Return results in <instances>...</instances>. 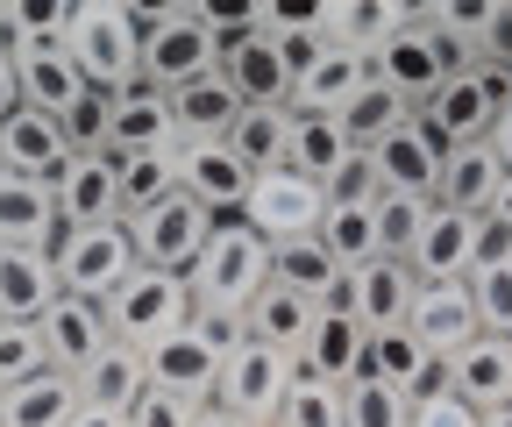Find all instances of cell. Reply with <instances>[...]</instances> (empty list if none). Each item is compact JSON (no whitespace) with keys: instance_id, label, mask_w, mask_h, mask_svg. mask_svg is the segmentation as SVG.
<instances>
[{"instance_id":"6da1fadb","label":"cell","mask_w":512,"mask_h":427,"mask_svg":"<svg viewBox=\"0 0 512 427\" xmlns=\"http://www.w3.org/2000/svg\"><path fill=\"white\" fill-rule=\"evenodd\" d=\"M64 57L93 93H121L143 79V36L128 22V0H72L64 8Z\"/></svg>"},{"instance_id":"7a4b0ae2","label":"cell","mask_w":512,"mask_h":427,"mask_svg":"<svg viewBox=\"0 0 512 427\" xmlns=\"http://www.w3.org/2000/svg\"><path fill=\"white\" fill-rule=\"evenodd\" d=\"M271 285V242L256 235L242 214L214 221L207 235V250L192 257L185 271V292H192V307H214V314H249V299Z\"/></svg>"},{"instance_id":"3957f363","label":"cell","mask_w":512,"mask_h":427,"mask_svg":"<svg viewBox=\"0 0 512 427\" xmlns=\"http://www.w3.org/2000/svg\"><path fill=\"white\" fill-rule=\"evenodd\" d=\"M100 314H107V335L121 342V349H157V342H171L185 321H192V292H185V278H171V271H150V264H136L107 299H100Z\"/></svg>"},{"instance_id":"277c9868","label":"cell","mask_w":512,"mask_h":427,"mask_svg":"<svg viewBox=\"0 0 512 427\" xmlns=\"http://www.w3.org/2000/svg\"><path fill=\"white\" fill-rule=\"evenodd\" d=\"M50 271H57V285L72 292V299H100L136 271V242H128V228L121 221H93V228H57V242H50Z\"/></svg>"},{"instance_id":"5b68a950","label":"cell","mask_w":512,"mask_h":427,"mask_svg":"<svg viewBox=\"0 0 512 427\" xmlns=\"http://www.w3.org/2000/svg\"><path fill=\"white\" fill-rule=\"evenodd\" d=\"M512 100V72H456L434 100H420V129L441 143V150H463V143H484L491 136V121H498V107Z\"/></svg>"},{"instance_id":"8992f818","label":"cell","mask_w":512,"mask_h":427,"mask_svg":"<svg viewBox=\"0 0 512 427\" xmlns=\"http://www.w3.org/2000/svg\"><path fill=\"white\" fill-rule=\"evenodd\" d=\"M292 356L285 349H264V342H242L235 356H221V378H214V399L207 406H221V413H235V420H249V427H271L278 420V406H285V392H292Z\"/></svg>"},{"instance_id":"52a82bcc","label":"cell","mask_w":512,"mask_h":427,"mask_svg":"<svg viewBox=\"0 0 512 427\" xmlns=\"http://www.w3.org/2000/svg\"><path fill=\"white\" fill-rule=\"evenodd\" d=\"M207 72H221V43L200 29V0H171V15L143 36V86L178 93Z\"/></svg>"},{"instance_id":"ba28073f","label":"cell","mask_w":512,"mask_h":427,"mask_svg":"<svg viewBox=\"0 0 512 427\" xmlns=\"http://www.w3.org/2000/svg\"><path fill=\"white\" fill-rule=\"evenodd\" d=\"M121 228H128V242H136V264L185 278L192 257H200V250H207V235H214V214H207L200 200L171 193V200H157L150 214H128Z\"/></svg>"},{"instance_id":"9c48e42d","label":"cell","mask_w":512,"mask_h":427,"mask_svg":"<svg viewBox=\"0 0 512 427\" xmlns=\"http://www.w3.org/2000/svg\"><path fill=\"white\" fill-rule=\"evenodd\" d=\"M370 72H377L384 86H392V93L420 114V100H434L448 79H456V57H448V43H441V36L420 22V8H413V22H406L392 43L370 57Z\"/></svg>"},{"instance_id":"30bf717a","label":"cell","mask_w":512,"mask_h":427,"mask_svg":"<svg viewBox=\"0 0 512 427\" xmlns=\"http://www.w3.org/2000/svg\"><path fill=\"white\" fill-rule=\"evenodd\" d=\"M320 214H328V193L313 186V178L299 171H264V178H249V200H242V221L256 228L278 250V242H306L320 228Z\"/></svg>"},{"instance_id":"8fae6325","label":"cell","mask_w":512,"mask_h":427,"mask_svg":"<svg viewBox=\"0 0 512 427\" xmlns=\"http://www.w3.org/2000/svg\"><path fill=\"white\" fill-rule=\"evenodd\" d=\"M413 292H420V278H413L399 257H370V264L342 271V299H335V307H342V314H356L370 335H384V328H406Z\"/></svg>"},{"instance_id":"7c38bea8","label":"cell","mask_w":512,"mask_h":427,"mask_svg":"<svg viewBox=\"0 0 512 427\" xmlns=\"http://www.w3.org/2000/svg\"><path fill=\"white\" fill-rule=\"evenodd\" d=\"M363 349H370V328L342 307H320L306 342L292 349V371L299 378H320V385H356L363 378Z\"/></svg>"},{"instance_id":"4fadbf2b","label":"cell","mask_w":512,"mask_h":427,"mask_svg":"<svg viewBox=\"0 0 512 427\" xmlns=\"http://www.w3.org/2000/svg\"><path fill=\"white\" fill-rule=\"evenodd\" d=\"M221 79H228V93L242 107H292V65H285V50H278L271 29L221 43Z\"/></svg>"},{"instance_id":"5bb4252c","label":"cell","mask_w":512,"mask_h":427,"mask_svg":"<svg viewBox=\"0 0 512 427\" xmlns=\"http://www.w3.org/2000/svg\"><path fill=\"white\" fill-rule=\"evenodd\" d=\"M441 371H448V399H463L477 420L512 406V342L498 335H470L456 356H441Z\"/></svg>"},{"instance_id":"9a60e30c","label":"cell","mask_w":512,"mask_h":427,"mask_svg":"<svg viewBox=\"0 0 512 427\" xmlns=\"http://www.w3.org/2000/svg\"><path fill=\"white\" fill-rule=\"evenodd\" d=\"M150 150H178V121H171V93L157 86H121L114 114H107V157H150Z\"/></svg>"},{"instance_id":"2e32d148","label":"cell","mask_w":512,"mask_h":427,"mask_svg":"<svg viewBox=\"0 0 512 427\" xmlns=\"http://www.w3.org/2000/svg\"><path fill=\"white\" fill-rule=\"evenodd\" d=\"M363 86H370V57L342 50V43H320L292 79V114H342Z\"/></svg>"},{"instance_id":"e0dca14e","label":"cell","mask_w":512,"mask_h":427,"mask_svg":"<svg viewBox=\"0 0 512 427\" xmlns=\"http://www.w3.org/2000/svg\"><path fill=\"white\" fill-rule=\"evenodd\" d=\"M57 200V228H93V221H121V193H114V157H64V171L50 178Z\"/></svg>"},{"instance_id":"ac0fdd59","label":"cell","mask_w":512,"mask_h":427,"mask_svg":"<svg viewBox=\"0 0 512 427\" xmlns=\"http://www.w3.org/2000/svg\"><path fill=\"white\" fill-rule=\"evenodd\" d=\"M36 335H43V363H50V371H64V378H79L86 363L114 342V335H107V314L93 307V299H72V292H64L57 307L36 321Z\"/></svg>"},{"instance_id":"d6986e66","label":"cell","mask_w":512,"mask_h":427,"mask_svg":"<svg viewBox=\"0 0 512 427\" xmlns=\"http://www.w3.org/2000/svg\"><path fill=\"white\" fill-rule=\"evenodd\" d=\"M370 171H377V193H392V200H434L441 143L420 129V121H406L399 136H384V143L370 150Z\"/></svg>"},{"instance_id":"ffe728a7","label":"cell","mask_w":512,"mask_h":427,"mask_svg":"<svg viewBox=\"0 0 512 427\" xmlns=\"http://www.w3.org/2000/svg\"><path fill=\"white\" fill-rule=\"evenodd\" d=\"M178 193L200 200L214 221H228L249 200V171L228 157V143H178Z\"/></svg>"},{"instance_id":"44dd1931","label":"cell","mask_w":512,"mask_h":427,"mask_svg":"<svg viewBox=\"0 0 512 427\" xmlns=\"http://www.w3.org/2000/svg\"><path fill=\"white\" fill-rule=\"evenodd\" d=\"M470 264H477V221L434 207L427 228H420V242H413V257H406V271H413L420 285H463Z\"/></svg>"},{"instance_id":"7402d4cb","label":"cell","mask_w":512,"mask_h":427,"mask_svg":"<svg viewBox=\"0 0 512 427\" xmlns=\"http://www.w3.org/2000/svg\"><path fill=\"white\" fill-rule=\"evenodd\" d=\"M64 157H72V143H64V129L50 114L15 107L8 121H0V171H8V178H36V186H50V178L64 171Z\"/></svg>"},{"instance_id":"603a6c76","label":"cell","mask_w":512,"mask_h":427,"mask_svg":"<svg viewBox=\"0 0 512 427\" xmlns=\"http://www.w3.org/2000/svg\"><path fill=\"white\" fill-rule=\"evenodd\" d=\"M498 186H505V164L491 157V143H463V150H441L434 207H448V214H470V221H484V214H491V200H498Z\"/></svg>"},{"instance_id":"cb8c5ba5","label":"cell","mask_w":512,"mask_h":427,"mask_svg":"<svg viewBox=\"0 0 512 427\" xmlns=\"http://www.w3.org/2000/svg\"><path fill=\"white\" fill-rule=\"evenodd\" d=\"M406 335L427 356H456L477 335V307H470V285H420L413 307H406Z\"/></svg>"},{"instance_id":"d4e9b609","label":"cell","mask_w":512,"mask_h":427,"mask_svg":"<svg viewBox=\"0 0 512 427\" xmlns=\"http://www.w3.org/2000/svg\"><path fill=\"white\" fill-rule=\"evenodd\" d=\"M143 371H150V385H157V392L207 406V399H214V378H221V356H214L200 335H192V328H178L171 342H157V349L143 356Z\"/></svg>"},{"instance_id":"484cf974","label":"cell","mask_w":512,"mask_h":427,"mask_svg":"<svg viewBox=\"0 0 512 427\" xmlns=\"http://www.w3.org/2000/svg\"><path fill=\"white\" fill-rule=\"evenodd\" d=\"M64 299L57 271H50V250H0V321H43Z\"/></svg>"},{"instance_id":"4316f807","label":"cell","mask_w":512,"mask_h":427,"mask_svg":"<svg viewBox=\"0 0 512 427\" xmlns=\"http://www.w3.org/2000/svg\"><path fill=\"white\" fill-rule=\"evenodd\" d=\"M57 242V200L36 178L0 171V250H50Z\"/></svg>"},{"instance_id":"83f0119b","label":"cell","mask_w":512,"mask_h":427,"mask_svg":"<svg viewBox=\"0 0 512 427\" xmlns=\"http://www.w3.org/2000/svg\"><path fill=\"white\" fill-rule=\"evenodd\" d=\"M79 385V406H100V413H128L143 392H150V371H143V349H121V342H107L86 371L72 378Z\"/></svg>"},{"instance_id":"f1b7e54d","label":"cell","mask_w":512,"mask_h":427,"mask_svg":"<svg viewBox=\"0 0 512 427\" xmlns=\"http://www.w3.org/2000/svg\"><path fill=\"white\" fill-rule=\"evenodd\" d=\"M349 136H342V121L335 114H292V136H285V171L313 178L320 193H328V178L349 164Z\"/></svg>"},{"instance_id":"f546056e","label":"cell","mask_w":512,"mask_h":427,"mask_svg":"<svg viewBox=\"0 0 512 427\" xmlns=\"http://www.w3.org/2000/svg\"><path fill=\"white\" fill-rule=\"evenodd\" d=\"M285 136H292V107H242L221 143L249 178H264V171H285Z\"/></svg>"},{"instance_id":"4dcf8cb0","label":"cell","mask_w":512,"mask_h":427,"mask_svg":"<svg viewBox=\"0 0 512 427\" xmlns=\"http://www.w3.org/2000/svg\"><path fill=\"white\" fill-rule=\"evenodd\" d=\"M72 413H79V385L64 371H36L0 392V427H72Z\"/></svg>"},{"instance_id":"1f68e13d","label":"cell","mask_w":512,"mask_h":427,"mask_svg":"<svg viewBox=\"0 0 512 427\" xmlns=\"http://www.w3.org/2000/svg\"><path fill=\"white\" fill-rule=\"evenodd\" d=\"M15 57V79H22V107H36V114H64L79 93H86V79L72 72V57H64L57 43H43V50H8Z\"/></svg>"},{"instance_id":"d6a6232c","label":"cell","mask_w":512,"mask_h":427,"mask_svg":"<svg viewBox=\"0 0 512 427\" xmlns=\"http://www.w3.org/2000/svg\"><path fill=\"white\" fill-rule=\"evenodd\" d=\"M271 285L299 292L306 307H335V299H342V264L320 250L313 235L306 242H278V250H271Z\"/></svg>"},{"instance_id":"836d02e7","label":"cell","mask_w":512,"mask_h":427,"mask_svg":"<svg viewBox=\"0 0 512 427\" xmlns=\"http://www.w3.org/2000/svg\"><path fill=\"white\" fill-rule=\"evenodd\" d=\"M235 114H242V100L228 93V79H221V72H207V79H192V86H178V93H171L178 143H221Z\"/></svg>"},{"instance_id":"e575fe53","label":"cell","mask_w":512,"mask_h":427,"mask_svg":"<svg viewBox=\"0 0 512 427\" xmlns=\"http://www.w3.org/2000/svg\"><path fill=\"white\" fill-rule=\"evenodd\" d=\"M406 22H413V0H335V29H328V43L377 57Z\"/></svg>"},{"instance_id":"d590c367","label":"cell","mask_w":512,"mask_h":427,"mask_svg":"<svg viewBox=\"0 0 512 427\" xmlns=\"http://www.w3.org/2000/svg\"><path fill=\"white\" fill-rule=\"evenodd\" d=\"M335 121H342L349 150H356V157H370V150H377L384 136H399L406 121H413V107H406V100H399L392 86H384V79L370 72V86H363V93H356V100H349V107H342Z\"/></svg>"},{"instance_id":"8d00e7d4","label":"cell","mask_w":512,"mask_h":427,"mask_svg":"<svg viewBox=\"0 0 512 427\" xmlns=\"http://www.w3.org/2000/svg\"><path fill=\"white\" fill-rule=\"evenodd\" d=\"M313 314H320V307H306L299 292H285V285H264V292L249 299V314H242V321H249V342H264V349H285V356H292V349L306 342Z\"/></svg>"},{"instance_id":"74e56055","label":"cell","mask_w":512,"mask_h":427,"mask_svg":"<svg viewBox=\"0 0 512 427\" xmlns=\"http://www.w3.org/2000/svg\"><path fill=\"white\" fill-rule=\"evenodd\" d=\"M114 193H121V221L150 214L157 200L178 193V150H150V157H114Z\"/></svg>"},{"instance_id":"f35d334b","label":"cell","mask_w":512,"mask_h":427,"mask_svg":"<svg viewBox=\"0 0 512 427\" xmlns=\"http://www.w3.org/2000/svg\"><path fill=\"white\" fill-rule=\"evenodd\" d=\"M313 242L328 250L342 271H356V264H370L377 257V207H349V200H328V214H320V228H313Z\"/></svg>"},{"instance_id":"ab89813d","label":"cell","mask_w":512,"mask_h":427,"mask_svg":"<svg viewBox=\"0 0 512 427\" xmlns=\"http://www.w3.org/2000/svg\"><path fill=\"white\" fill-rule=\"evenodd\" d=\"M463 285H470V307H477V335L512 342V257L505 264H477Z\"/></svg>"},{"instance_id":"60d3db41","label":"cell","mask_w":512,"mask_h":427,"mask_svg":"<svg viewBox=\"0 0 512 427\" xmlns=\"http://www.w3.org/2000/svg\"><path fill=\"white\" fill-rule=\"evenodd\" d=\"M406 413H413V399L377 385V378L342 385V427H406Z\"/></svg>"},{"instance_id":"b9f144b4","label":"cell","mask_w":512,"mask_h":427,"mask_svg":"<svg viewBox=\"0 0 512 427\" xmlns=\"http://www.w3.org/2000/svg\"><path fill=\"white\" fill-rule=\"evenodd\" d=\"M427 214H434V200H392L384 193L377 200V257H413V242H420V228H427Z\"/></svg>"},{"instance_id":"7bdbcfd3","label":"cell","mask_w":512,"mask_h":427,"mask_svg":"<svg viewBox=\"0 0 512 427\" xmlns=\"http://www.w3.org/2000/svg\"><path fill=\"white\" fill-rule=\"evenodd\" d=\"M271 427H342V385H320V378H292L285 406Z\"/></svg>"},{"instance_id":"ee69618b","label":"cell","mask_w":512,"mask_h":427,"mask_svg":"<svg viewBox=\"0 0 512 427\" xmlns=\"http://www.w3.org/2000/svg\"><path fill=\"white\" fill-rule=\"evenodd\" d=\"M107 114H114V93H93V86L57 114V129H64V143H72V157L107 150Z\"/></svg>"},{"instance_id":"f6af8a7d","label":"cell","mask_w":512,"mask_h":427,"mask_svg":"<svg viewBox=\"0 0 512 427\" xmlns=\"http://www.w3.org/2000/svg\"><path fill=\"white\" fill-rule=\"evenodd\" d=\"M36 371H50V363H43V335L29 321H0V392L36 378Z\"/></svg>"},{"instance_id":"bcb514c9","label":"cell","mask_w":512,"mask_h":427,"mask_svg":"<svg viewBox=\"0 0 512 427\" xmlns=\"http://www.w3.org/2000/svg\"><path fill=\"white\" fill-rule=\"evenodd\" d=\"M200 29H207L214 43L256 36V29H264V0H200Z\"/></svg>"},{"instance_id":"7dc6e473","label":"cell","mask_w":512,"mask_h":427,"mask_svg":"<svg viewBox=\"0 0 512 427\" xmlns=\"http://www.w3.org/2000/svg\"><path fill=\"white\" fill-rule=\"evenodd\" d=\"M64 43V8H8V50Z\"/></svg>"},{"instance_id":"c3c4849f","label":"cell","mask_w":512,"mask_h":427,"mask_svg":"<svg viewBox=\"0 0 512 427\" xmlns=\"http://www.w3.org/2000/svg\"><path fill=\"white\" fill-rule=\"evenodd\" d=\"M128 427H200V406L192 399H171V392H143L136 406H128Z\"/></svg>"},{"instance_id":"681fc988","label":"cell","mask_w":512,"mask_h":427,"mask_svg":"<svg viewBox=\"0 0 512 427\" xmlns=\"http://www.w3.org/2000/svg\"><path fill=\"white\" fill-rule=\"evenodd\" d=\"M185 328L200 335L214 356H235V349L249 342V321H242V314H214V307H192V321H185Z\"/></svg>"},{"instance_id":"f907efd6","label":"cell","mask_w":512,"mask_h":427,"mask_svg":"<svg viewBox=\"0 0 512 427\" xmlns=\"http://www.w3.org/2000/svg\"><path fill=\"white\" fill-rule=\"evenodd\" d=\"M328 200H349V207H377L384 193H377V171H370V157H349L335 178H328Z\"/></svg>"},{"instance_id":"816d5d0a","label":"cell","mask_w":512,"mask_h":427,"mask_svg":"<svg viewBox=\"0 0 512 427\" xmlns=\"http://www.w3.org/2000/svg\"><path fill=\"white\" fill-rule=\"evenodd\" d=\"M406 427H484V420H477L463 399H448V392H441V399H413Z\"/></svg>"},{"instance_id":"f5cc1de1","label":"cell","mask_w":512,"mask_h":427,"mask_svg":"<svg viewBox=\"0 0 512 427\" xmlns=\"http://www.w3.org/2000/svg\"><path fill=\"white\" fill-rule=\"evenodd\" d=\"M505 257H512V235H505L498 221H477V264H505ZM477 264H470V271H477Z\"/></svg>"},{"instance_id":"db71d44e","label":"cell","mask_w":512,"mask_h":427,"mask_svg":"<svg viewBox=\"0 0 512 427\" xmlns=\"http://www.w3.org/2000/svg\"><path fill=\"white\" fill-rule=\"evenodd\" d=\"M22 107V79H15V57H8V43H0V121H8Z\"/></svg>"},{"instance_id":"11a10c76","label":"cell","mask_w":512,"mask_h":427,"mask_svg":"<svg viewBox=\"0 0 512 427\" xmlns=\"http://www.w3.org/2000/svg\"><path fill=\"white\" fill-rule=\"evenodd\" d=\"M484 143H491V157H498V164L512 171V100L498 107V121H491V136H484Z\"/></svg>"},{"instance_id":"9f6ffc18","label":"cell","mask_w":512,"mask_h":427,"mask_svg":"<svg viewBox=\"0 0 512 427\" xmlns=\"http://www.w3.org/2000/svg\"><path fill=\"white\" fill-rule=\"evenodd\" d=\"M484 221H498L505 235H512V171H505V186H498V200H491V214Z\"/></svg>"},{"instance_id":"6f0895ef","label":"cell","mask_w":512,"mask_h":427,"mask_svg":"<svg viewBox=\"0 0 512 427\" xmlns=\"http://www.w3.org/2000/svg\"><path fill=\"white\" fill-rule=\"evenodd\" d=\"M72 427H128V413H100V406H79Z\"/></svg>"},{"instance_id":"680465c9","label":"cell","mask_w":512,"mask_h":427,"mask_svg":"<svg viewBox=\"0 0 512 427\" xmlns=\"http://www.w3.org/2000/svg\"><path fill=\"white\" fill-rule=\"evenodd\" d=\"M200 427H249V420H235V413H221V406H200Z\"/></svg>"},{"instance_id":"91938a15","label":"cell","mask_w":512,"mask_h":427,"mask_svg":"<svg viewBox=\"0 0 512 427\" xmlns=\"http://www.w3.org/2000/svg\"><path fill=\"white\" fill-rule=\"evenodd\" d=\"M484 427H512V406H498V413H484Z\"/></svg>"},{"instance_id":"94428289","label":"cell","mask_w":512,"mask_h":427,"mask_svg":"<svg viewBox=\"0 0 512 427\" xmlns=\"http://www.w3.org/2000/svg\"><path fill=\"white\" fill-rule=\"evenodd\" d=\"M0 43H8V8H0Z\"/></svg>"},{"instance_id":"6125c7cd","label":"cell","mask_w":512,"mask_h":427,"mask_svg":"<svg viewBox=\"0 0 512 427\" xmlns=\"http://www.w3.org/2000/svg\"><path fill=\"white\" fill-rule=\"evenodd\" d=\"M505 15H512V0H505Z\"/></svg>"}]
</instances>
